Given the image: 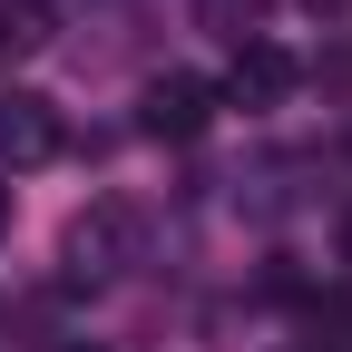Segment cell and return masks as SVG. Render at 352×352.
Instances as JSON below:
<instances>
[{
	"label": "cell",
	"instance_id": "obj_1",
	"mask_svg": "<svg viewBox=\"0 0 352 352\" xmlns=\"http://www.w3.org/2000/svg\"><path fill=\"white\" fill-rule=\"evenodd\" d=\"M127 254H138V206H127V196H98V206H78V215H69V235H59V264H69V284H108Z\"/></svg>",
	"mask_w": 352,
	"mask_h": 352
},
{
	"label": "cell",
	"instance_id": "obj_2",
	"mask_svg": "<svg viewBox=\"0 0 352 352\" xmlns=\"http://www.w3.org/2000/svg\"><path fill=\"white\" fill-rule=\"evenodd\" d=\"M215 78H196V69H166V78H147L138 88V127L147 138H166V147H186V138H206L215 127Z\"/></svg>",
	"mask_w": 352,
	"mask_h": 352
},
{
	"label": "cell",
	"instance_id": "obj_3",
	"mask_svg": "<svg viewBox=\"0 0 352 352\" xmlns=\"http://www.w3.org/2000/svg\"><path fill=\"white\" fill-rule=\"evenodd\" d=\"M294 78H303L294 50H274V39H235V69H226V88H215V98H226V108H284Z\"/></svg>",
	"mask_w": 352,
	"mask_h": 352
},
{
	"label": "cell",
	"instance_id": "obj_4",
	"mask_svg": "<svg viewBox=\"0 0 352 352\" xmlns=\"http://www.w3.org/2000/svg\"><path fill=\"white\" fill-rule=\"evenodd\" d=\"M50 157H59V118H50V98L10 88V98H0V166H50Z\"/></svg>",
	"mask_w": 352,
	"mask_h": 352
},
{
	"label": "cell",
	"instance_id": "obj_5",
	"mask_svg": "<svg viewBox=\"0 0 352 352\" xmlns=\"http://www.w3.org/2000/svg\"><path fill=\"white\" fill-rule=\"evenodd\" d=\"M59 0H0V50H50Z\"/></svg>",
	"mask_w": 352,
	"mask_h": 352
},
{
	"label": "cell",
	"instance_id": "obj_6",
	"mask_svg": "<svg viewBox=\"0 0 352 352\" xmlns=\"http://www.w3.org/2000/svg\"><path fill=\"white\" fill-rule=\"evenodd\" d=\"M206 10V30H226V39H254V20L274 10V0H196Z\"/></svg>",
	"mask_w": 352,
	"mask_h": 352
},
{
	"label": "cell",
	"instance_id": "obj_7",
	"mask_svg": "<svg viewBox=\"0 0 352 352\" xmlns=\"http://www.w3.org/2000/svg\"><path fill=\"white\" fill-rule=\"evenodd\" d=\"M0 235H10V186H0Z\"/></svg>",
	"mask_w": 352,
	"mask_h": 352
},
{
	"label": "cell",
	"instance_id": "obj_8",
	"mask_svg": "<svg viewBox=\"0 0 352 352\" xmlns=\"http://www.w3.org/2000/svg\"><path fill=\"white\" fill-rule=\"evenodd\" d=\"M342 264H352V215H342Z\"/></svg>",
	"mask_w": 352,
	"mask_h": 352
},
{
	"label": "cell",
	"instance_id": "obj_9",
	"mask_svg": "<svg viewBox=\"0 0 352 352\" xmlns=\"http://www.w3.org/2000/svg\"><path fill=\"white\" fill-rule=\"evenodd\" d=\"M59 352H108V342H59Z\"/></svg>",
	"mask_w": 352,
	"mask_h": 352
},
{
	"label": "cell",
	"instance_id": "obj_10",
	"mask_svg": "<svg viewBox=\"0 0 352 352\" xmlns=\"http://www.w3.org/2000/svg\"><path fill=\"white\" fill-rule=\"evenodd\" d=\"M314 10H342V0H314Z\"/></svg>",
	"mask_w": 352,
	"mask_h": 352
}]
</instances>
